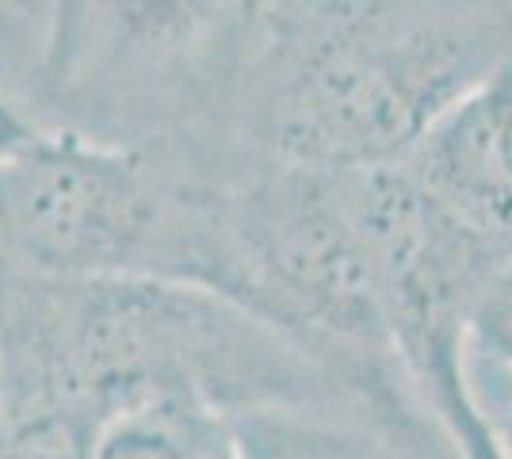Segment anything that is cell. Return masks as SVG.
<instances>
[{
    "label": "cell",
    "instance_id": "obj_12",
    "mask_svg": "<svg viewBox=\"0 0 512 459\" xmlns=\"http://www.w3.org/2000/svg\"><path fill=\"white\" fill-rule=\"evenodd\" d=\"M0 414H4V368H0Z\"/></svg>",
    "mask_w": 512,
    "mask_h": 459
},
{
    "label": "cell",
    "instance_id": "obj_2",
    "mask_svg": "<svg viewBox=\"0 0 512 459\" xmlns=\"http://www.w3.org/2000/svg\"><path fill=\"white\" fill-rule=\"evenodd\" d=\"M512 62V4H249L230 92L276 169L398 165Z\"/></svg>",
    "mask_w": 512,
    "mask_h": 459
},
{
    "label": "cell",
    "instance_id": "obj_8",
    "mask_svg": "<svg viewBox=\"0 0 512 459\" xmlns=\"http://www.w3.org/2000/svg\"><path fill=\"white\" fill-rule=\"evenodd\" d=\"M436 421L444 425V433H448L451 448H455V456L459 459H501L497 440H493V425L482 417V410H478L474 398L455 402V406L444 410Z\"/></svg>",
    "mask_w": 512,
    "mask_h": 459
},
{
    "label": "cell",
    "instance_id": "obj_4",
    "mask_svg": "<svg viewBox=\"0 0 512 459\" xmlns=\"http://www.w3.org/2000/svg\"><path fill=\"white\" fill-rule=\"evenodd\" d=\"M398 165L490 276L512 268V62L459 96Z\"/></svg>",
    "mask_w": 512,
    "mask_h": 459
},
{
    "label": "cell",
    "instance_id": "obj_6",
    "mask_svg": "<svg viewBox=\"0 0 512 459\" xmlns=\"http://www.w3.org/2000/svg\"><path fill=\"white\" fill-rule=\"evenodd\" d=\"M96 429L65 414L0 417V459H92Z\"/></svg>",
    "mask_w": 512,
    "mask_h": 459
},
{
    "label": "cell",
    "instance_id": "obj_7",
    "mask_svg": "<svg viewBox=\"0 0 512 459\" xmlns=\"http://www.w3.org/2000/svg\"><path fill=\"white\" fill-rule=\"evenodd\" d=\"M467 349L512 375V268L493 272L478 291L467 318Z\"/></svg>",
    "mask_w": 512,
    "mask_h": 459
},
{
    "label": "cell",
    "instance_id": "obj_1",
    "mask_svg": "<svg viewBox=\"0 0 512 459\" xmlns=\"http://www.w3.org/2000/svg\"><path fill=\"white\" fill-rule=\"evenodd\" d=\"M4 414L100 429L123 410L188 398L230 421L321 410L352 387L249 310L153 276L58 280L0 261Z\"/></svg>",
    "mask_w": 512,
    "mask_h": 459
},
{
    "label": "cell",
    "instance_id": "obj_10",
    "mask_svg": "<svg viewBox=\"0 0 512 459\" xmlns=\"http://www.w3.org/2000/svg\"><path fill=\"white\" fill-rule=\"evenodd\" d=\"M493 440H497V452L501 459H512V410L501 425H493Z\"/></svg>",
    "mask_w": 512,
    "mask_h": 459
},
{
    "label": "cell",
    "instance_id": "obj_5",
    "mask_svg": "<svg viewBox=\"0 0 512 459\" xmlns=\"http://www.w3.org/2000/svg\"><path fill=\"white\" fill-rule=\"evenodd\" d=\"M245 459H432L394 433L329 421L318 410H264L234 417Z\"/></svg>",
    "mask_w": 512,
    "mask_h": 459
},
{
    "label": "cell",
    "instance_id": "obj_3",
    "mask_svg": "<svg viewBox=\"0 0 512 459\" xmlns=\"http://www.w3.org/2000/svg\"><path fill=\"white\" fill-rule=\"evenodd\" d=\"M176 199L142 146L35 131L0 157V261L58 280H157Z\"/></svg>",
    "mask_w": 512,
    "mask_h": 459
},
{
    "label": "cell",
    "instance_id": "obj_11",
    "mask_svg": "<svg viewBox=\"0 0 512 459\" xmlns=\"http://www.w3.org/2000/svg\"><path fill=\"white\" fill-rule=\"evenodd\" d=\"M12 146H20V142H12V138H4V134H0V157L12 150Z\"/></svg>",
    "mask_w": 512,
    "mask_h": 459
},
{
    "label": "cell",
    "instance_id": "obj_9",
    "mask_svg": "<svg viewBox=\"0 0 512 459\" xmlns=\"http://www.w3.org/2000/svg\"><path fill=\"white\" fill-rule=\"evenodd\" d=\"M35 131H39V127H35L20 108H12V104L0 96V134H4V138H12V142H27Z\"/></svg>",
    "mask_w": 512,
    "mask_h": 459
}]
</instances>
